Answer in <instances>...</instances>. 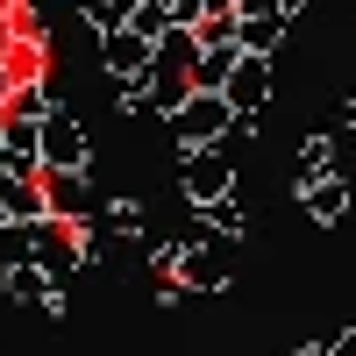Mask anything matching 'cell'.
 Instances as JSON below:
<instances>
[{"label": "cell", "instance_id": "6da1fadb", "mask_svg": "<svg viewBox=\"0 0 356 356\" xmlns=\"http://www.w3.org/2000/svg\"><path fill=\"white\" fill-rule=\"evenodd\" d=\"M36 164H43V171H79V164H86L79 122H72L65 107H57V114H43V122H36Z\"/></svg>", "mask_w": 356, "mask_h": 356}, {"label": "cell", "instance_id": "7a4b0ae2", "mask_svg": "<svg viewBox=\"0 0 356 356\" xmlns=\"http://www.w3.org/2000/svg\"><path fill=\"white\" fill-rule=\"evenodd\" d=\"M29 257H36V221H8V228H0V278L22 271Z\"/></svg>", "mask_w": 356, "mask_h": 356}, {"label": "cell", "instance_id": "3957f363", "mask_svg": "<svg viewBox=\"0 0 356 356\" xmlns=\"http://www.w3.org/2000/svg\"><path fill=\"white\" fill-rule=\"evenodd\" d=\"M8 292H22V300H36V307L57 314V285H50L43 264H22V271H8Z\"/></svg>", "mask_w": 356, "mask_h": 356}, {"label": "cell", "instance_id": "277c9868", "mask_svg": "<svg viewBox=\"0 0 356 356\" xmlns=\"http://www.w3.org/2000/svg\"><path fill=\"white\" fill-rule=\"evenodd\" d=\"M114 65H143V43L136 36H114Z\"/></svg>", "mask_w": 356, "mask_h": 356}, {"label": "cell", "instance_id": "5b68a950", "mask_svg": "<svg viewBox=\"0 0 356 356\" xmlns=\"http://www.w3.org/2000/svg\"><path fill=\"white\" fill-rule=\"evenodd\" d=\"M0 228H8V214H0Z\"/></svg>", "mask_w": 356, "mask_h": 356}]
</instances>
